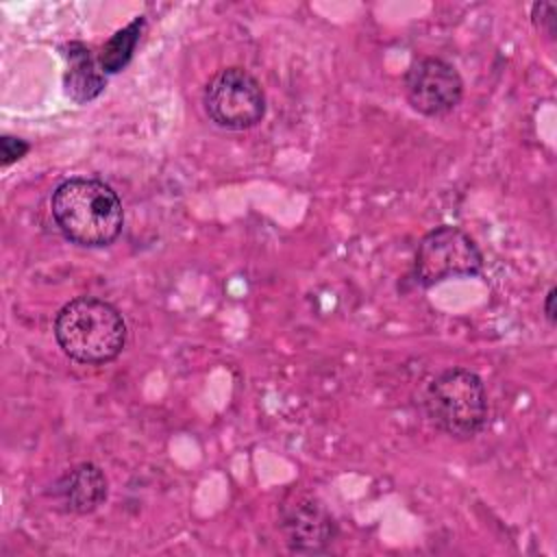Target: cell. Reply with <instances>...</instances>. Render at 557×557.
Wrapping results in <instances>:
<instances>
[{"label": "cell", "mask_w": 557, "mask_h": 557, "mask_svg": "<svg viewBox=\"0 0 557 557\" xmlns=\"http://www.w3.org/2000/svg\"><path fill=\"white\" fill-rule=\"evenodd\" d=\"M555 298H557V289L550 287L548 294H546V300H544V315H546L550 326H555V320H557V315H555Z\"/></svg>", "instance_id": "obj_13"}, {"label": "cell", "mask_w": 557, "mask_h": 557, "mask_svg": "<svg viewBox=\"0 0 557 557\" xmlns=\"http://www.w3.org/2000/svg\"><path fill=\"white\" fill-rule=\"evenodd\" d=\"M483 270V255L474 239L459 226L442 224L429 231L413 257L416 281L424 287L448 278L476 276Z\"/></svg>", "instance_id": "obj_5"}, {"label": "cell", "mask_w": 557, "mask_h": 557, "mask_svg": "<svg viewBox=\"0 0 557 557\" xmlns=\"http://www.w3.org/2000/svg\"><path fill=\"white\" fill-rule=\"evenodd\" d=\"M202 107L215 126L224 131H246L263 120L265 94L248 70L231 65L207 83Z\"/></svg>", "instance_id": "obj_4"}, {"label": "cell", "mask_w": 557, "mask_h": 557, "mask_svg": "<svg viewBox=\"0 0 557 557\" xmlns=\"http://www.w3.org/2000/svg\"><path fill=\"white\" fill-rule=\"evenodd\" d=\"M531 17L540 30H544L546 35H555L557 7L553 2H535L531 9Z\"/></svg>", "instance_id": "obj_11"}, {"label": "cell", "mask_w": 557, "mask_h": 557, "mask_svg": "<svg viewBox=\"0 0 557 557\" xmlns=\"http://www.w3.org/2000/svg\"><path fill=\"white\" fill-rule=\"evenodd\" d=\"M281 531L292 553H326L337 537V522L331 511L311 494L294 492L281 507Z\"/></svg>", "instance_id": "obj_7"}, {"label": "cell", "mask_w": 557, "mask_h": 557, "mask_svg": "<svg viewBox=\"0 0 557 557\" xmlns=\"http://www.w3.org/2000/svg\"><path fill=\"white\" fill-rule=\"evenodd\" d=\"M109 483L96 463H78L65 470L52 485L54 503L67 513H91L107 500Z\"/></svg>", "instance_id": "obj_8"}, {"label": "cell", "mask_w": 557, "mask_h": 557, "mask_svg": "<svg viewBox=\"0 0 557 557\" xmlns=\"http://www.w3.org/2000/svg\"><path fill=\"white\" fill-rule=\"evenodd\" d=\"M59 348L78 363H109L126 344V322L107 300L78 296L65 302L54 318Z\"/></svg>", "instance_id": "obj_2"}, {"label": "cell", "mask_w": 557, "mask_h": 557, "mask_svg": "<svg viewBox=\"0 0 557 557\" xmlns=\"http://www.w3.org/2000/svg\"><path fill=\"white\" fill-rule=\"evenodd\" d=\"M146 26L144 15H137L131 24H126L124 28H120L104 46L100 52V67L107 74H115L120 70L126 67V63L131 61L135 46L141 37V30Z\"/></svg>", "instance_id": "obj_10"}, {"label": "cell", "mask_w": 557, "mask_h": 557, "mask_svg": "<svg viewBox=\"0 0 557 557\" xmlns=\"http://www.w3.org/2000/svg\"><path fill=\"white\" fill-rule=\"evenodd\" d=\"M405 96L418 113L442 117L461 102L463 81L448 61L422 57L405 72Z\"/></svg>", "instance_id": "obj_6"}, {"label": "cell", "mask_w": 557, "mask_h": 557, "mask_svg": "<svg viewBox=\"0 0 557 557\" xmlns=\"http://www.w3.org/2000/svg\"><path fill=\"white\" fill-rule=\"evenodd\" d=\"M426 418L455 440L479 435L487 422V392L479 374L466 368L440 372L424 392Z\"/></svg>", "instance_id": "obj_3"}, {"label": "cell", "mask_w": 557, "mask_h": 557, "mask_svg": "<svg viewBox=\"0 0 557 557\" xmlns=\"http://www.w3.org/2000/svg\"><path fill=\"white\" fill-rule=\"evenodd\" d=\"M28 150H30V146H28L24 139H17V137H11V135H4V137L0 139L2 165H11L13 161L22 159Z\"/></svg>", "instance_id": "obj_12"}, {"label": "cell", "mask_w": 557, "mask_h": 557, "mask_svg": "<svg viewBox=\"0 0 557 557\" xmlns=\"http://www.w3.org/2000/svg\"><path fill=\"white\" fill-rule=\"evenodd\" d=\"M50 213L57 228L85 248L113 244L124 226L122 200L113 187L87 176L63 181L50 196Z\"/></svg>", "instance_id": "obj_1"}, {"label": "cell", "mask_w": 557, "mask_h": 557, "mask_svg": "<svg viewBox=\"0 0 557 557\" xmlns=\"http://www.w3.org/2000/svg\"><path fill=\"white\" fill-rule=\"evenodd\" d=\"M63 50L67 61V70L63 76L65 94L78 104L91 102L107 85L104 72H100L102 67H98L89 46H85L83 41H70Z\"/></svg>", "instance_id": "obj_9"}]
</instances>
